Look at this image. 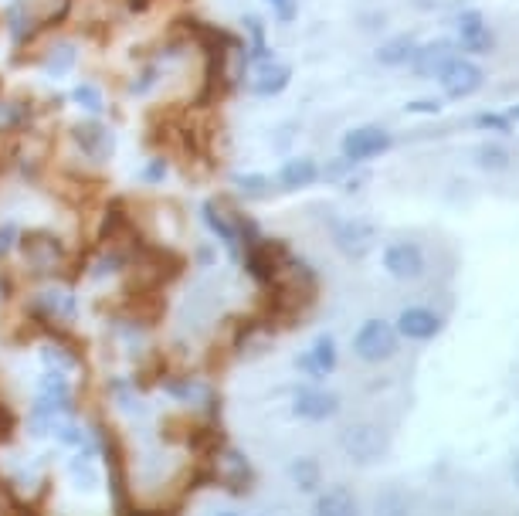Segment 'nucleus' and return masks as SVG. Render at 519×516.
I'll use <instances>...</instances> for the list:
<instances>
[{"instance_id":"obj_1","label":"nucleus","mask_w":519,"mask_h":516,"mask_svg":"<svg viewBox=\"0 0 519 516\" xmlns=\"http://www.w3.org/2000/svg\"><path fill=\"white\" fill-rule=\"evenodd\" d=\"M62 136H65L68 150H72L82 163L95 167V170L106 167V163L116 157L119 136H116V126H112L106 116L68 119V123L62 126Z\"/></svg>"},{"instance_id":"obj_2","label":"nucleus","mask_w":519,"mask_h":516,"mask_svg":"<svg viewBox=\"0 0 519 516\" xmlns=\"http://www.w3.org/2000/svg\"><path fill=\"white\" fill-rule=\"evenodd\" d=\"M82 58H85V38L79 31H68V28L51 34V38H45L31 51V65H38V72L51 82L72 79L82 68Z\"/></svg>"},{"instance_id":"obj_3","label":"nucleus","mask_w":519,"mask_h":516,"mask_svg":"<svg viewBox=\"0 0 519 516\" xmlns=\"http://www.w3.org/2000/svg\"><path fill=\"white\" fill-rule=\"evenodd\" d=\"M201 221H204V228L211 231L224 248H228L231 258H238L241 262V255H245V242H241V235H238L235 208L218 201V197H207V201H201Z\"/></svg>"},{"instance_id":"obj_4","label":"nucleus","mask_w":519,"mask_h":516,"mask_svg":"<svg viewBox=\"0 0 519 516\" xmlns=\"http://www.w3.org/2000/svg\"><path fill=\"white\" fill-rule=\"evenodd\" d=\"M353 350L367 364H384L397 354V330L384 320H367L353 337Z\"/></svg>"},{"instance_id":"obj_5","label":"nucleus","mask_w":519,"mask_h":516,"mask_svg":"<svg viewBox=\"0 0 519 516\" xmlns=\"http://www.w3.org/2000/svg\"><path fill=\"white\" fill-rule=\"evenodd\" d=\"M340 146H343V157L350 160V163H370V160L384 157V153L391 150V146H394V136L387 133L384 126L367 123V126L350 129V133L343 136Z\"/></svg>"},{"instance_id":"obj_6","label":"nucleus","mask_w":519,"mask_h":516,"mask_svg":"<svg viewBox=\"0 0 519 516\" xmlns=\"http://www.w3.org/2000/svg\"><path fill=\"white\" fill-rule=\"evenodd\" d=\"M21 248L24 262L31 265V269H38L41 275H51L58 269V265L65 262V245L58 235H51V231H28V235H21Z\"/></svg>"},{"instance_id":"obj_7","label":"nucleus","mask_w":519,"mask_h":516,"mask_svg":"<svg viewBox=\"0 0 519 516\" xmlns=\"http://www.w3.org/2000/svg\"><path fill=\"white\" fill-rule=\"evenodd\" d=\"M343 452L360 466H370V462H380L387 455V435L377 425L360 421V425L343 428Z\"/></svg>"},{"instance_id":"obj_8","label":"nucleus","mask_w":519,"mask_h":516,"mask_svg":"<svg viewBox=\"0 0 519 516\" xmlns=\"http://www.w3.org/2000/svg\"><path fill=\"white\" fill-rule=\"evenodd\" d=\"M170 68L160 62L157 55H150V48H146V55L140 58V62L133 65V72H129L126 79V99H150L157 96V92L163 89V82H167Z\"/></svg>"},{"instance_id":"obj_9","label":"nucleus","mask_w":519,"mask_h":516,"mask_svg":"<svg viewBox=\"0 0 519 516\" xmlns=\"http://www.w3.org/2000/svg\"><path fill=\"white\" fill-rule=\"evenodd\" d=\"M292 82V65H282L275 58H265V62H252V72H248V89L255 92L258 99H275L289 89Z\"/></svg>"},{"instance_id":"obj_10","label":"nucleus","mask_w":519,"mask_h":516,"mask_svg":"<svg viewBox=\"0 0 519 516\" xmlns=\"http://www.w3.org/2000/svg\"><path fill=\"white\" fill-rule=\"evenodd\" d=\"M438 85L441 89L448 92L452 99H465V96H472L475 89L482 85V68L479 65H472L469 58H452L445 68L438 72Z\"/></svg>"},{"instance_id":"obj_11","label":"nucleus","mask_w":519,"mask_h":516,"mask_svg":"<svg viewBox=\"0 0 519 516\" xmlns=\"http://www.w3.org/2000/svg\"><path fill=\"white\" fill-rule=\"evenodd\" d=\"M374 238H377L374 225L363 218H346V221H336L333 225V242L340 245V252L350 255V258L367 255L370 245H374Z\"/></svg>"},{"instance_id":"obj_12","label":"nucleus","mask_w":519,"mask_h":516,"mask_svg":"<svg viewBox=\"0 0 519 516\" xmlns=\"http://www.w3.org/2000/svg\"><path fill=\"white\" fill-rule=\"evenodd\" d=\"M34 309H41V316H48V320L72 323L79 313V299L68 286H45L34 292Z\"/></svg>"},{"instance_id":"obj_13","label":"nucleus","mask_w":519,"mask_h":516,"mask_svg":"<svg viewBox=\"0 0 519 516\" xmlns=\"http://www.w3.org/2000/svg\"><path fill=\"white\" fill-rule=\"evenodd\" d=\"M292 411L302 421H326L340 411V398L333 391H323V387H302V391H296Z\"/></svg>"},{"instance_id":"obj_14","label":"nucleus","mask_w":519,"mask_h":516,"mask_svg":"<svg viewBox=\"0 0 519 516\" xmlns=\"http://www.w3.org/2000/svg\"><path fill=\"white\" fill-rule=\"evenodd\" d=\"M65 99H68V106H75L82 116H109V109H112L106 85L95 82V79L75 82L72 89L65 92Z\"/></svg>"},{"instance_id":"obj_15","label":"nucleus","mask_w":519,"mask_h":516,"mask_svg":"<svg viewBox=\"0 0 519 516\" xmlns=\"http://www.w3.org/2000/svg\"><path fill=\"white\" fill-rule=\"evenodd\" d=\"M455 58V45L452 41H428V45L414 48L411 58V72L418 79H438V72Z\"/></svg>"},{"instance_id":"obj_16","label":"nucleus","mask_w":519,"mask_h":516,"mask_svg":"<svg viewBox=\"0 0 519 516\" xmlns=\"http://www.w3.org/2000/svg\"><path fill=\"white\" fill-rule=\"evenodd\" d=\"M316 180H319V163L313 157H292V160H285L279 167V174H275V187L285 194H292V191L313 187Z\"/></svg>"},{"instance_id":"obj_17","label":"nucleus","mask_w":519,"mask_h":516,"mask_svg":"<svg viewBox=\"0 0 519 516\" xmlns=\"http://www.w3.org/2000/svg\"><path fill=\"white\" fill-rule=\"evenodd\" d=\"M384 269L394 275V279H418L425 272V255H421L418 245L411 242H397L384 252Z\"/></svg>"},{"instance_id":"obj_18","label":"nucleus","mask_w":519,"mask_h":516,"mask_svg":"<svg viewBox=\"0 0 519 516\" xmlns=\"http://www.w3.org/2000/svg\"><path fill=\"white\" fill-rule=\"evenodd\" d=\"M438 330H441V320H438V313H431V309L411 306L397 316V333L408 340H431Z\"/></svg>"},{"instance_id":"obj_19","label":"nucleus","mask_w":519,"mask_h":516,"mask_svg":"<svg viewBox=\"0 0 519 516\" xmlns=\"http://www.w3.org/2000/svg\"><path fill=\"white\" fill-rule=\"evenodd\" d=\"M65 408H68V381H65V374L48 371L45 377H41V384H38V411L45 418H51V415H58V411H65Z\"/></svg>"},{"instance_id":"obj_20","label":"nucleus","mask_w":519,"mask_h":516,"mask_svg":"<svg viewBox=\"0 0 519 516\" xmlns=\"http://www.w3.org/2000/svg\"><path fill=\"white\" fill-rule=\"evenodd\" d=\"M228 184L235 187L241 197H248V201H265V197H272L279 191V187H275V177L262 174V170H231Z\"/></svg>"},{"instance_id":"obj_21","label":"nucleus","mask_w":519,"mask_h":516,"mask_svg":"<svg viewBox=\"0 0 519 516\" xmlns=\"http://www.w3.org/2000/svg\"><path fill=\"white\" fill-rule=\"evenodd\" d=\"M299 371L313 374V377H330L333 367H336V343L333 337H319L313 343V350H306V354L296 357Z\"/></svg>"},{"instance_id":"obj_22","label":"nucleus","mask_w":519,"mask_h":516,"mask_svg":"<svg viewBox=\"0 0 519 516\" xmlns=\"http://www.w3.org/2000/svg\"><path fill=\"white\" fill-rule=\"evenodd\" d=\"M241 38H245V48H248V58L252 62H265V58H275L272 55V45H268V28L258 14H241Z\"/></svg>"},{"instance_id":"obj_23","label":"nucleus","mask_w":519,"mask_h":516,"mask_svg":"<svg viewBox=\"0 0 519 516\" xmlns=\"http://www.w3.org/2000/svg\"><path fill=\"white\" fill-rule=\"evenodd\" d=\"M458 38H462L465 51H492V31L479 11H465L458 17Z\"/></svg>"},{"instance_id":"obj_24","label":"nucleus","mask_w":519,"mask_h":516,"mask_svg":"<svg viewBox=\"0 0 519 516\" xmlns=\"http://www.w3.org/2000/svg\"><path fill=\"white\" fill-rule=\"evenodd\" d=\"M414 48H418V41H414L411 34H394V38H387V41H380L377 45V62L384 68L411 65Z\"/></svg>"},{"instance_id":"obj_25","label":"nucleus","mask_w":519,"mask_h":516,"mask_svg":"<svg viewBox=\"0 0 519 516\" xmlns=\"http://www.w3.org/2000/svg\"><path fill=\"white\" fill-rule=\"evenodd\" d=\"M316 516H360L357 496H353L350 489H343V486L326 489V493L316 500Z\"/></svg>"},{"instance_id":"obj_26","label":"nucleus","mask_w":519,"mask_h":516,"mask_svg":"<svg viewBox=\"0 0 519 516\" xmlns=\"http://www.w3.org/2000/svg\"><path fill=\"white\" fill-rule=\"evenodd\" d=\"M170 153H150V157L143 160V167H140V184H146V187H160V184H167V177H170Z\"/></svg>"},{"instance_id":"obj_27","label":"nucleus","mask_w":519,"mask_h":516,"mask_svg":"<svg viewBox=\"0 0 519 516\" xmlns=\"http://www.w3.org/2000/svg\"><path fill=\"white\" fill-rule=\"evenodd\" d=\"M289 472H292V483H296V489H302V493H313V489H319V483H323L316 459H296L289 466Z\"/></svg>"},{"instance_id":"obj_28","label":"nucleus","mask_w":519,"mask_h":516,"mask_svg":"<svg viewBox=\"0 0 519 516\" xmlns=\"http://www.w3.org/2000/svg\"><path fill=\"white\" fill-rule=\"evenodd\" d=\"M17 242H21V228H17L14 221H4V225H0V262L14 255Z\"/></svg>"},{"instance_id":"obj_29","label":"nucleus","mask_w":519,"mask_h":516,"mask_svg":"<svg viewBox=\"0 0 519 516\" xmlns=\"http://www.w3.org/2000/svg\"><path fill=\"white\" fill-rule=\"evenodd\" d=\"M506 163H509V153L503 150V146H482V150H479V167L503 170Z\"/></svg>"},{"instance_id":"obj_30","label":"nucleus","mask_w":519,"mask_h":516,"mask_svg":"<svg viewBox=\"0 0 519 516\" xmlns=\"http://www.w3.org/2000/svg\"><path fill=\"white\" fill-rule=\"evenodd\" d=\"M41 357H45L51 364V371H58V374H65V371H72V367H75V360L68 357L65 350L51 347V343H48V347H41Z\"/></svg>"},{"instance_id":"obj_31","label":"nucleus","mask_w":519,"mask_h":516,"mask_svg":"<svg viewBox=\"0 0 519 516\" xmlns=\"http://www.w3.org/2000/svg\"><path fill=\"white\" fill-rule=\"evenodd\" d=\"M265 4L272 7L275 21H282V24H292L299 17V0H265Z\"/></svg>"},{"instance_id":"obj_32","label":"nucleus","mask_w":519,"mask_h":516,"mask_svg":"<svg viewBox=\"0 0 519 516\" xmlns=\"http://www.w3.org/2000/svg\"><path fill=\"white\" fill-rule=\"evenodd\" d=\"M72 472H75L72 483L79 486V489H92V486H95V479H92V466H89V462H85V459H75V462H72Z\"/></svg>"},{"instance_id":"obj_33","label":"nucleus","mask_w":519,"mask_h":516,"mask_svg":"<svg viewBox=\"0 0 519 516\" xmlns=\"http://www.w3.org/2000/svg\"><path fill=\"white\" fill-rule=\"evenodd\" d=\"M377 516H404V503L397 493H384V500L377 506Z\"/></svg>"},{"instance_id":"obj_34","label":"nucleus","mask_w":519,"mask_h":516,"mask_svg":"<svg viewBox=\"0 0 519 516\" xmlns=\"http://www.w3.org/2000/svg\"><path fill=\"white\" fill-rule=\"evenodd\" d=\"M475 126H486V129H496V133H513V126H509L506 116H496V113H482L475 119Z\"/></svg>"},{"instance_id":"obj_35","label":"nucleus","mask_w":519,"mask_h":516,"mask_svg":"<svg viewBox=\"0 0 519 516\" xmlns=\"http://www.w3.org/2000/svg\"><path fill=\"white\" fill-rule=\"evenodd\" d=\"M353 167H357V163H350L346 157H343V160H333L330 167H326V177H330V180H343Z\"/></svg>"},{"instance_id":"obj_36","label":"nucleus","mask_w":519,"mask_h":516,"mask_svg":"<svg viewBox=\"0 0 519 516\" xmlns=\"http://www.w3.org/2000/svg\"><path fill=\"white\" fill-rule=\"evenodd\" d=\"M194 255H197V265H207V269L218 262V252H214V245H197Z\"/></svg>"},{"instance_id":"obj_37","label":"nucleus","mask_w":519,"mask_h":516,"mask_svg":"<svg viewBox=\"0 0 519 516\" xmlns=\"http://www.w3.org/2000/svg\"><path fill=\"white\" fill-rule=\"evenodd\" d=\"M58 435H62V442H68V445H82V432L75 425H62Z\"/></svg>"},{"instance_id":"obj_38","label":"nucleus","mask_w":519,"mask_h":516,"mask_svg":"<svg viewBox=\"0 0 519 516\" xmlns=\"http://www.w3.org/2000/svg\"><path fill=\"white\" fill-rule=\"evenodd\" d=\"M408 113H425V116H431V113H438V102H408Z\"/></svg>"},{"instance_id":"obj_39","label":"nucleus","mask_w":519,"mask_h":516,"mask_svg":"<svg viewBox=\"0 0 519 516\" xmlns=\"http://www.w3.org/2000/svg\"><path fill=\"white\" fill-rule=\"evenodd\" d=\"M513 479H516V486H519V459H516V466H513Z\"/></svg>"},{"instance_id":"obj_40","label":"nucleus","mask_w":519,"mask_h":516,"mask_svg":"<svg viewBox=\"0 0 519 516\" xmlns=\"http://www.w3.org/2000/svg\"><path fill=\"white\" fill-rule=\"evenodd\" d=\"M513 116H516V119H519V106H516V109H513Z\"/></svg>"},{"instance_id":"obj_41","label":"nucleus","mask_w":519,"mask_h":516,"mask_svg":"<svg viewBox=\"0 0 519 516\" xmlns=\"http://www.w3.org/2000/svg\"><path fill=\"white\" fill-rule=\"evenodd\" d=\"M221 516H235V513H221Z\"/></svg>"}]
</instances>
